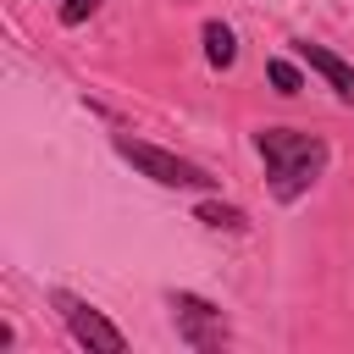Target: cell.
<instances>
[{"mask_svg": "<svg viewBox=\"0 0 354 354\" xmlns=\"http://www.w3.org/2000/svg\"><path fill=\"white\" fill-rule=\"evenodd\" d=\"M100 0H61V28H77L83 17H94Z\"/></svg>", "mask_w": 354, "mask_h": 354, "instance_id": "9c48e42d", "label": "cell"}, {"mask_svg": "<svg viewBox=\"0 0 354 354\" xmlns=\"http://www.w3.org/2000/svg\"><path fill=\"white\" fill-rule=\"evenodd\" d=\"M111 144H116V155H122L133 171H144V177L160 183V188H216V177H210L205 166H194V160H183V155L160 149V144H144V138H133V133H116Z\"/></svg>", "mask_w": 354, "mask_h": 354, "instance_id": "7a4b0ae2", "label": "cell"}, {"mask_svg": "<svg viewBox=\"0 0 354 354\" xmlns=\"http://www.w3.org/2000/svg\"><path fill=\"white\" fill-rule=\"evenodd\" d=\"M199 39H205V61H210L216 72H227V66L238 61V39H232V28H227V22H205V28H199Z\"/></svg>", "mask_w": 354, "mask_h": 354, "instance_id": "8992f818", "label": "cell"}, {"mask_svg": "<svg viewBox=\"0 0 354 354\" xmlns=\"http://www.w3.org/2000/svg\"><path fill=\"white\" fill-rule=\"evenodd\" d=\"M50 304L61 310V321H66V332L83 343V348H94V354H122L127 348V337H122V326H111L105 321V310H94L88 299H77V293H66V288H55L50 293Z\"/></svg>", "mask_w": 354, "mask_h": 354, "instance_id": "3957f363", "label": "cell"}, {"mask_svg": "<svg viewBox=\"0 0 354 354\" xmlns=\"http://www.w3.org/2000/svg\"><path fill=\"white\" fill-rule=\"evenodd\" d=\"M205 227H227V232H249V216L238 210V205H221V199H205L199 210H194Z\"/></svg>", "mask_w": 354, "mask_h": 354, "instance_id": "52a82bcc", "label": "cell"}, {"mask_svg": "<svg viewBox=\"0 0 354 354\" xmlns=\"http://www.w3.org/2000/svg\"><path fill=\"white\" fill-rule=\"evenodd\" d=\"M293 55H299L315 77H326V88H332L343 105H354V66H348L337 50H326V44H315V39H293Z\"/></svg>", "mask_w": 354, "mask_h": 354, "instance_id": "5b68a950", "label": "cell"}, {"mask_svg": "<svg viewBox=\"0 0 354 354\" xmlns=\"http://www.w3.org/2000/svg\"><path fill=\"white\" fill-rule=\"evenodd\" d=\"M171 321H177V337L188 348H221L227 343V321L210 299L199 293H171Z\"/></svg>", "mask_w": 354, "mask_h": 354, "instance_id": "277c9868", "label": "cell"}, {"mask_svg": "<svg viewBox=\"0 0 354 354\" xmlns=\"http://www.w3.org/2000/svg\"><path fill=\"white\" fill-rule=\"evenodd\" d=\"M254 149H260L266 177H271V194H277L282 205H293V199L326 171V160H332L326 138L299 133V127H260V133H254Z\"/></svg>", "mask_w": 354, "mask_h": 354, "instance_id": "6da1fadb", "label": "cell"}, {"mask_svg": "<svg viewBox=\"0 0 354 354\" xmlns=\"http://www.w3.org/2000/svg\"><path fill=\"white\" fill-rule=\"evenodd\" d=\"M266 77H271L277 94H299V88H304V72H299L288 55H271V61H266Z\"/></svg>", "mask_w": 354, "mask_h": 354, "instance_id": "ba28073f", "label": "cell"}]
</instances>
